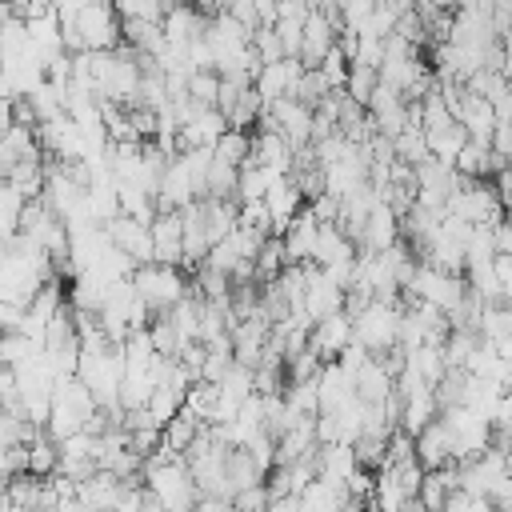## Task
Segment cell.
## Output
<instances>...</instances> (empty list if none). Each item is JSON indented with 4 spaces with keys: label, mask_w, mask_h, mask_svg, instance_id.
<instances>
[{
    "label": "cell",
    "mask_w": 512,
    "mask_h": 512,
    "mask_svg": "<svg viewBox=\"0 0 512 512\" xmlns=\"http://www.w3.org/2000/svg\"><path fill=\"white\" fill-rule=\"evenodd\" d=\"M352 340H356V320H352L348 312H332V316H324V320L312 328L308 348L320 352L324 360H336Z\"/></svg>",
    "instance_id": "obj_6"
},
{
    "label": "cell",
    "mask_w": 512,
    "mask_h": 512,
    "mask_svg": "<svg viewBox=\"0 0 512 512\" xmlns=\"http://www.w3.org/2000/svg\"><path fill=\"white\" fill-rule=\"evenodd\" d=\"M492 152L512 164V120H500V124H496V132H492Z\"/></svg>",
    "instance_id": "obj_29"
},
{
    "label": "cell",
    "mask_w": 512,
    "mask_h": 512,
    "mask_svg": "<svg viewBox=\"0 0 512 512\" xmlns=\"http://www.w3.org/2000/svg\"><path fill=\"white\" fill-rule=\"evenodd\" d=\"M432 152H428V136H424V124H408L400 136H396V160H404V164H424Z\"/></svg>",
    "instance_id": "obj_17"
},
{
    "label": "cell",
    "mask_w": 512,
    "mask_h": 512,
    "mask_svg": "<svg viewBox=\"0 0 512 512\" xmlns=\"http://www.w3.org/2000/svg\"><path fill=\"white\" fill-rule=\"evenodd\" d=\"M416 460L424 468H444V464L456 460V436H452V428L440 416L416 436Z\"/></svg>",
    "instance_id": "obj_9"
},
{
    "label": "cell",
    "mask_w": 512,
    "mask_h": 512,
    "mask_svg": "<svg viewBox=\"0 0 512 512\" xmlns=\"http://www.w3.org/2000/svg\"><path fill=\"white\" fill-rule=\"evenodd\" d=\"M348 96L352 100H360V104H368L372 100V92L380 88V68H368V64H352V72H348Z\"/></svg>",
    "instance_id": "obj_23"
},
{
    "label": "cell",
    "mask_w": 512,
    "mask_h": 512,
    "mask_svg": "<svg viewBox=\"0 0 512 512\" xmlns=\"http://www.w3.org/2000/svg\"><path fill=\"white\" fill-rule=\"evenodd\" d=\"M232 504H236V512H268V504H272L268 480H264V484H252V488H244V492H236Z\"/></svg>",
    "instance_id": "obj_27"
},
{
    "label": "cell",
    "mask_w": 512,
    "mask_h": 512,
    "mask_svg": "<svg viewBox=\"0 0 512 512\" xmlns=\"http://www.w3.org/2000/svg\"><path fill=\"white\" fill-rule=\"evenodd\" d=\"M132 284H136V296L152 308V316L176 308V304L188 296V288H192V284H188V272H184L180 264H160V260L140 264V268L132 272Z\"/></svg>",
    "instance_id": "obj_1"
},
{
    "label": "cell",
    "mask_w": 512,
    "mask_h": 512,
    "mask_svg": "<svg viewBox=\"0 0 512 512\" xmlns=\"http://www.w3.org/2000/svg\"><path fill=\"white\" fill-rule=\"evenodd\" d=\"M268 512H300V496H280L268 504Z\"/></svg>",
    "instance_id": "obj_32"
},
{
    "label": "cell",
    "mask_w": 512,
    "mask_h": 512,
    "mask_svg": "<svg viewBox=\"0 0 512 512\" xmlns=\"http://www.w3.org/2000/svg\"><path fill=\"white\" fill-rule=\"evenodd\" d=\"M252 148H256V132H248V128H228L216 140V156L228 160V164H236V168H244L252 160Z\"/></svg>",
    "instance_id": "obj_14"
},
{
    "label": "cell",
    "mask_w": 512,
    "mask_h": 512,
    "mask_svg": "<svg viewBox=\"0 0 512 512\" xmlns=\"http://www.w3.org/2000/svg\"><path fill=\"white\" fill-rule=\"evenodd\" d=\"M420 4H428V8H440V12H456V8H460V0H420Z\"/></svg>",
    "instance_id": "obj_33"
},
{
    "label": "cell",
    "mask_w": 512,
    "mask_h": 512,
    "mask_svg": "<svg viewBox=\"0 0 512 512\" xmlns=\"http://www.w3.org/2000/svg\"><path fill=\"white\" fill-rule=\"evenodd\" d=\"M452 116L472 132V140L492 144V132H496L500 116H496V104H492L488 96H480V92H472V88L464 84V96H460V104L452 108Z\"/></svg>",
    "instance_id": "obj_5"
},
{
    "label": "cell",
    "mask_w": 512,
    "mask_h": 512,
    "mask_svg": "<svg viewBox=\"0 0 512 512\" xmlns=\"http://www.w3.org/2000/svg\"><path fill=\"white\" fill-rule=\"evenodd\" d=\"M252 48L264 64H276V60H288V48H284V36L276 32V24H260L252 32Z\"/></svg>",
    "instance_id": "obj_22"
},
{
    "label": "cell",
    "mask_w": 512,
    "mask_h": 512,
    "mask_svg": "<svg viewBox=\"0 0 512 512\" xmlns=\"http://www.w3.org/2000/svg\"><path fill=\"white\" fill-rule=\"evenodd\" d=\"M316 240H320V220L312 216V208L304 204L300 208V216L288 224V232H284V256H288V264H308L312 256H316Z\"/></svg>",
    "instance_id": "obj_10"
},
{
    "label": "cell",
    "mask_w": 512,
    "mask_h": 512,
    "mask_svg": "<svg viewBox=\"0 0 512 512\" xmlns=\"http://www.w3.org/2000/svg\"><path fill=\"white\" fill-rule=\"evenodd\" d=\"M152 240H156V260L160 264H180L184 268V216H180V208L156 212Z\"/></svg>",
    "instance_id": "obj_8"
},
{
    "label": "cell",
    "mask_w": 512,
    "mask_h": 512,
    "mask_svg": "<svg viewBox=\"0 0 512 512\" xmlns=\"http://www.w3.org/2000/svg\"><path fill=\"white\" fill-rule=\"evenodd\" d=\"M372 500H376L380 512H404L408 496H404L400 480L392 476V468H380V472H376V492H372Z\"/></svg>",
    "instance_id": "obj_20"
},
{
    "label": "cell",
    "mask_w": 512,
    "mask_h": 512,
    "mask_svg": "<svg viewBox=\"0 0 512 512\" xmlns=\"http://www.w3.org/2000/svg\"><path fill=\"white\" fill-rule=\"evenodd\" d=\"M148 336H152V348L160 352V356H180V348L188 344L184 340V332L176 328V320L168 316V312H160V316H152V324H148Z\"/></svg>",
    "instance_id": "obj_16"
},
{
    "label": "cell",
    "mask_w": 512,
    "mask_h": 512,
    "mask_svg": "<svg viewBox=\"0 0 512 512\" xmlns=\"http://www.w3.org/2000/svg\"><path fill=\"white\" fill-rule=\"evenodd\" d=\"M20 472H28V444L4 448V480L8 476H20Z\"/></svg>",
    "instance_id": "obj_28"
},
{
    "label": "cell",
    "mask_w": 512,
    "mask_h": 512,
    "mask_svg": "<svg viewBox=\"0 0 512 512\" xmlns=\"http://www.w3.org/2000/svg\"><path fill=\"white\" fill-rule=\"evenodd\" d=\"M240 192V168L212 156V168H208V196H220V200H236Z\"/></svg>",
    "instance_id": "obj_18"
},
{
    "label": "cell",
    "mask_w": 512,
    "mask_h": 512,
    "mask_svg": "<svg viewBox=\"0 0 512 512\" xmlns=\"http://www.w3.org/2000/svg\"><path fill=\"white\" fill-rule=\"evenodd\" d=\"M424 136H428V152H432L436 160H448V164H456V156H460L464 144L472 140V132H468L460 120H444V124H436V128H424Z\"/></svg>",
    "instance_id": "obj_11"
},
{
    "label": "cell",
    "mask_w": 512,
    "mask_h": 512,
    "mask_svg": "<svg viewBox=\"0 0 512 512\" xmlns=\"http://www.w3.org/2000/svg\"><path fill=\"white\" fill-rule=\"evenodd\" d=\"M220 88H224V72L220 68H192L188 76V96L204 108H216L220 104Z\"/></svg>",
    "instance_id": "obj_15"
},
{
    "label": "cell",
    "mask_w": 512,
    "mask_h": 512,
    "mask_svg": "<svg viewBox=\"0 0 512 512\" xmlns=\"http://www.w3.org/2000/svg\"><path fill=\"white\" fill-rule=\"evenodd\" d=\"M192 512H236L232 496H200V504Z\"/></svg>",
    "instance_id": "obj_30"
},
{
    "label": "cell",
    "mask_w": 512,
    "mask_h": 512,
    "mask_svg": "<svg viewBox=\"0 0 512 512\" xmlns=\"http://www.w3.org/2000/svg\"><path fill=\"white\" fill-rule=\"evenodd\" d=\"M264 480H268V468L256 460V452L248 444H240V448L228 452V484H232V496L244 492V488H252V484H264Z\"/></svg>",
    "instance_id": "obj_13"
},
{
    "label": "cell",
    "mask_w": 512,
    "mask_h": 512,
    "mask_svg": "<svg viewBox=\"0 0 512 512\" xmlns=\"http://www.w3.org/2000/svg\"><path fill=\"white\" fill-rule=\"evenodd\" d=\"M28 472H36V476H56L60 472V444L48 432L36 444H28Z\"/></svg>",
    "instance_id": "obj_19"
},
{
    "label": "cell",
    "mask_w": 512,
    "mask_h": 512,
    "mask_svg": "<svg viewBox=\"0 0 512 512\" xmlns=\"http://www.w3.org/2000/svg\"><path fill=\"white\" fill-rule=\"evenodd\" d=\"M392 392H396V380L380 368L376 356H368V360L356 368V396H360L364 404H384Z\"/></svg>",
    "instance_id": "obj_12"
},
{
    "label": "cell",
    "mask_w": 512,
    "mask_h": 512,
    "mask_svg": "<svg viewBox=\"0 0 512 512\" xmlns=\"http://www.w3.org/2000/svg\"><path fill=\"white\" fill-rule=\"evenodd\" d=\"M492 240H496V252H512V220L508 216L492 228Z\"/></svg>",
    "instance_id": "obj_31"
},
{
    "label": "cell",
    "mask_w": 512,
    "mask_h": 512,
    "mask_svg": "<svg viewBox=\"0 0 512 512\" xmlns=\"http://www.w3.org/2000/svg\"><path fill=\"white\" fill-rule=\"evenodd\" d=\"M424 472H428V468H424L416 456H412V460H400V464H392V476L400 480V488H404V496H408V500H416V496H420Z\"/></svg>",
    "instance_id": "obj_26"
},
{
    "label": "cell",
    "mask_w": 512,
    "mask_h": 512,
    "mask_svg": "<svg viewBox=\"0 0 512 512\" xmlns=\"http://www.w3.org/2000/svg\"><path fill=\"white\" fill-rule=\"evenodd\" d=\"M104 232H108V240H112L124 256H132L136 264H152V260H156V240H152V224H148V220L120 212L116 220L104 224Z\"/></svg>",
    "instance_id": "obj_4"
},
{
    "label": "cell",
    "mask_w": 512,
    "mask_h": 512,
    "mask_svg": "<svg viewBox=\"0 0 512 512\" xmlns=\"http://www.w3.org/2000/svg\"><path fill=\"white\" fill-rule=\"evenodd\" d=\"M76 16V28L88 44V52H104V48H120L124 44V16L116 12L112 0H88Z\"/></svg>",
    "instance_id": "obj_2"
},
{
    "label": "cell",
    "mask_w": 512,
    "mask_h": 512,
    "mask_svg": "<svg viewBox=\"0 0 512 512\" xmlns=\"http://www.w3.org/2000/svg\"><path fill=\"white\" fill-rule=\"evenodd\" d=\"M300 76H304V64H300L296 56H288V60L264 64V68L256 72V88H260V96L272 104V100L296 96V84H300Z\"/></svg>",
    "instance_id": "obj_7"
},
{
    "label": "cell",
    "mask_w": 512,
    "mask_h": 512,
    "mask_svg": "<svg viewBox=\"0 0 512 512\" xmlns=\"http://www.w3.org/2000/svg\"><path fill=\"white\" fill-rule=\"evenodd\" d=\"M44 344L40 340H32V336H24V332H4V340H0V360L4 364H20V360H28L32 352H40Z\"/></svg>",
    "instance_id": "obj_25"
},
{
    "label": "cell",
    "mask_w": 512,
    "mask_h": 512,
    "mask_svg": "<svg viewBox=\"0 0 512 512\" xmlns=\"http://www.w3.org/2000/svg\"><path fill=\"white\" fill-rule=\"evenodd\" d=\"M284 396H288V404H292L300 416H316V412H320V384H316V380H296V384L284 388Z\"/></svg>",
    "instance_id": "obj_24"
},
{
    "label": "cell",
    "mask_w": 512,
    "mask_h": 512,
    "mask_svg": "<svg viewBox=\"0 0 512 512\" xmlns=\"http://www.w3.org/2000/svg\"><path fill=\"white\" fill-rule=\"evenodd\" d=\"M400 316L404 304H388V300H372L360 316H356V340L368 352H384L400 344Z\"/></svg>",
    "instance_id": "obj_3"
},
{
    "label": "cell",
    "mask_w": 512,
    "mask_h": 512,
    "mask_svg": "<svg viewBox=\"0 0 512 512\" xmlns=\"http://www.w3.org/2000/svg\"><path fill=\"white\" fill-rule=\"evenodd\" d=\"M332 92V84H328V76L320 72V68H304V76H300V84H296V100L304 104V108H320L324 104V96Z\"/></svg>",
    "instance_id": "obj_21"
}]
</instances>
